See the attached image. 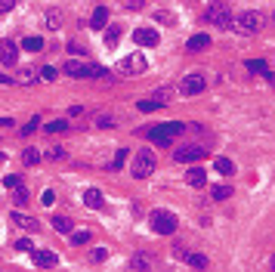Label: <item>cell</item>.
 I'll return each instance as SVG.
<instances>
[{
  "instance_id": "8d00e7d4",
  "label": "cell",
  "mask_w": 275,
  "mask_h": 272,
  "mask_svg": "<svg viewBox=\"0 0 275 272\" xmlns=\"http://www.w3.org/2000/svg\"><path fill=\"white\" fill-rule=\"evenodd\" d=\"M41 77H44V81H56V77H59V71H56L53 65H47V68H41Z\"/></svg>"
},
{
  "instance_id": "3957f363",
  "label": "cell",
  "mask_w": 275,
  "mask_h": 272,
  "mask_svg": "<svg viewBox=\"0 0 275 272\" xmlns=\"http://www.w3.org/2000/svg\"><path fill=\"white\" fill-rule=\"evenodd\" d=\"M148 223H151V232H155V235H173L176 226H179L176 214H170V210H151Z\"/></svg>"
},
{
  "instance_id": "f1b7e54d",
  "label": "cell",
  "mask_w": 275,
  "mask_h": 272,
  "mask_svg": "<svg viewBox=\"0 0 275 272\" xmlns=\"http://www.w3.org/2000/svg\"><path fill=\"white\" fill-rule=\"evenodd\" d=\"M136 108L148 114V111H158V108H161V102H158V99H142V102H136Z\"/></svg>"
},
{
  "instance_id": "4316f807",
  "label": "cell",
  "mask_w": 275,
  "mask_h": 272,
  "mask_svg": "<svg viewBox=\"0 0 275 272\" xmlns=\"http://www.w3.org/2000/svg\"><path fill=\"white\" fill-rule=\"evenodd\" d=\"M248 71H254V74H266L269 65H266L263 59H248Z\"/></svg>"
},
{
  "instance_id": "836d02e7",
  "label": "cell",
  "mask_w": 275,
  "mask_h": 272,
  "mask_svg": "<svg viewBox=\"0 0 275 272\" xmlns=\"http://www.w3.org/2000/svg\"><path fill=\"white\" fill-rule=\"evenodd\" d=\"M47 158H50V161H62V158H65V148H62V145H53V148L47 152Z\"/></svg>"
},
{
  "instance_id": "603a6c76",
  "label": "cell",
  "mask_w": 275,
  "mask_h": 272,
  "mask_svg": "<svg viewBox=\"0 0 275 272\" xmlns=\"http://www.w3.org/2000/svg\"><path fill=\"white\" fill-rule=\"evenodd\" d=\"M22 47H25L28 53H41V50H44V41H41V37H25Z\"/></svg>"
},
{
  "instance_id": "8fae6325",
  "label": "cell",
  "mask_w": 275,
  "mask_h": 272,
  "mask_svg": "<svg viewBox=\"0 0 275 272\" xmlns=\"http://www.w3.org/2000/svg\"><path fill=\"white\" fill-rule=\"evenodd\" d=\"M31 260H34V266H44V269H53V266L59 263V257H56L53 251H34Z\"/></svg>"
},
{
  "instance_id": "ab89813d",
  "label": "cell",
  "mask_w": 275,
  "mask_h": 272,
  "mask_svg": "<svg viewBox=\"0 0 275 272\" xmlns=\"http://www.w3.org/2000/svg\"><path fill=\"white\" fill-rule=\"evenodd\" d=\"M121 4H124L127 10H142V7H145V0H121Z\"/></svg>"
},
{
  "instance_id": "5bb4252c",
  "label": "cell",
  "mask_w": 275,
  "mask_h": 272,
  "mask_svg": "<svg viewBox=\"0 0 275 272\" xmlns=\"http://www.w3.org/2000/svg\"><path fill=\"white\" fill-rule=\"evenodd\" d=\"M84 204H87V207H93V210H99V207L105 204L102 192H99V189H84Z\"/></svg>"
},
{
  "instance_id": "1f68e13d",
  "label": "cell",
  "mask_w": 275,
  "mask_h": 272,
  "mask_svg": "<svg viewBox=\"0 0 275 272\" xmlns=\"http://www.w3.org/2000/svg\"><path fill=\"white\" fill-rule=\"evenodd\" d=\"M96 127H102V130H108V127H114V118H111V114H96Z\"/></svg>"
},
{
  "instance_id": "7402d4cb",
  "label": "cell",
  "mask_w": 275,
  "mask_h": 272,
  "mask_svg": "<svg viewBox=\"0 0 275 272\" xmlns=\"http://www.w3.org/2000/svg\"><path fill=\"white\" fill-rule=\"evenodd\" d=\"M47 28H50V31H59V28H62V16H59V10H47Z\"/></svg>"
},
{
  "instance_id": "5b68a950",
  "label": "cell",
  "mask_w": 275,
  "mask_h": 272,
  "mask_svg": "<svg viewBox=\"0 0 275 272\" xmlns=\"http://www.w3.org/2000/svg\"><path fill=\"white\" fill-rule=\"evenodd\" d=\"M207 22L210 25H217V28H232V10H229V4H213L210 10H207Z\"/></svg>"
},
{
  "instance_id": "ba28073f",
  "label": "cell",
  "mask_w": 275,
  "mask_h": 272,
  "mask_svg": "<svg viewBox=\"0 0 275 272\" xmlns=\"http://www.w3.org/2000/svg\"><path fill=\"white\" fill-rule=\"evenodd\" d=\"M238 25H241L245 31H251V34H254V31H260V28H263V16H260L257 10H248V13H241V16H238Z\"/></svg>"
},
{
  "instance_id": "52a82bcc",
  "label": "cell",
  "mask_w": 275,
  "mask_h": 272,
  "mask_svg": "<svg viewBox=\"0 0 275 272\" xmlns=\"http://www.w3.org/2000/svg\"><path fill=\"white\" fill-rule=\"evenodd\" d=\"M204 155H207V148H201V145H186V148H176L173 152V158L179 164H192V161H201Z\"/></svg>"
},
{
  "instance_id": "44dd1931",
  "label": "cell",
  "mask_w": 275,
  "mask_h": 272,
  "mask_svg": "<svg viewBox=\"0 0 275 272\" xmlns=\"http://www.w3.org/2000/svg\"><path fill=\"white\" fill-rule=\"evenodd\" d=\"M210 198L213 201H226V198H232V189L229 186H210Z\"/></svg>"
},
{
  "instance_id": "d6a6232c",
  "label": "cell",
  "mask_w": 275,
  "mask_h": 272,
  "mask_svg": "<svg viewBox=\"0 0 275 272\" xmlns=\"http://www.w3.org/2000/svg\"><path fill=\"white\" fill-rule=\"evenodd\" d=\"M28 201H31V195H28V189H25V186L19 183V186H16V204H28Z\"/></svg>"
},
{
  "instance_id": "7dc6e473",
  "label": "cell",
  "mask_w": 275,
  "mask_h": 272,
  "mask_svg": "<svg viewBox=\"0 0 275 272\" xmlns=\"http://www.w3.org/2000/svg\"><path fill=\"white\" fill-rule=\"evenodd\" d=\"M145 263H148V260H145V257H133V269H142V266H145Z\"/></svg>"
},
{
  "instance_id": "b9f144b4",
  "label": "cell",
  "mask_w": 275,
  "mask_h": 272,
  "mask_svg": "<svg viewBox=\"0 0 275 272\" xmlns=\"http://www.w3.org/2000/svg\"><path fill=\"white\" fill-rule=\"evenodd\" d=\"M16 251H19V254H28V251H31V241H28V238H19V241H16Z\"/></svg>"
},
{
  "instance_id": "30bf717a",
  "label": "cell",
  "mask_w": 275,
  "mask_h": 272,
  "mask_svg": "<svg viewBox=\"0 0 275 272\" xmlns=\"http://www.w3.org/2000/svg\"><path fill=\"white\" fill-rule=\"evenodd\" d=\"M133 44H139V47H155V44H158V31H155V28H136V31H133Z\"/></svg>"
},
{
  "instance_id": "4fadbf2b",
  "label": "cell",
  "mask_w": 275,
  "mask_h": 272,
  "mask_svg": "<svg viewBox=\"0 0 275 272\" xmlns=\"http://www.w3.org/2000/svg\"><path fill=\"white\" fill-rule=\"evenodd\" d=\"M13 81H16L19 87H31V84L37 81V71L25 65V68H19V71H16V77H13Z\"/></svg>"
},
{
  "instance_id": "8992f818",
  "label": "cell",
  "mask_w": 275,
  "mask_h": 272,
  "mask_svg": "<svg viewBox=\"0 0 275 272\" xmlns=\"http://www.w3.org/2000/svg\"><path fill=\"white\" fill-rule=\"evenodd\" d=\"M204 87H207V77H204L201 71H195V74H186V77H182L179 93H182V96H198Z\"/></svg>"
},
{
  "instance_id": "ffe728a7",
  "label": "cell",
  "mask_w": 275,
  "mask_h": 272,
  "mask_svg": "<svg viewBox=\"0 0 275 272\" xmlns=\"http://www.w3.org/2000/svg\"><path fill=\"white\" fill-rule=\"evenodd\" d=\"M53 229L59 235H71V220L68 217H53Z\"/></svg>"
},
{
  "instance_id": "83f0119b",
  "label": "cell",
  "mask_w": 275,
  "mask_h": 272,
  "mask_svg": "<svg viewBox=\"0 0 275 272\" xmlns=\"http://www.w3.org/2000/svg\"><path fill=\"white\" fill-rule=\"evenodd\" d=\"M186 263H192L195 269H204L207 266V257L204 254H186Z\"/></svg>"
},
{
  "instance_id": "9a60e30c",
  "label": "cell",
  "mask_w": 275,
  "mask_h": 272,
  "mask_svg": "<svg viewBox=\"0 0 275 272\" xmlns=\"http://www.w3.org/2000/svg\"><path fill=\"white\" fill-rule=\"evenodd\" d=\"M62 71H65L68 77H87V62L71 59V62H65V65H62Z\"/></svg>"
},
{
  "instance_id": "d6986e66",
  "label": "cell",
  "mask_w": 275,
  "mask_h": 272,
  "mask_svg": "<svg viewBox=\"0 0 275 272\" xmlns=\"http://www.w3.org/2000/svg\"><path fill=\"white\" fill-rule=\"evenodd\" d=\"M213 170L223 173V176H229V173H235V164L229 158H213Z\"/></svg>"
},
{
  "instance_id": "c3c4849f",
  "label": "cell",
  "mask_w": 275,
  "mask_h": 272,
  "mask_svg": "<svg viewBox=\"0 0 275 272\" xmlns=\"http://www.w3.org/2000/svg\"><path fill=\"white\" fill-rule=\"evenodd\" d=\"M0 127H13V118H0Z\"/></svg>"
},
{
  "instance_id": "f35d334b",
  "label": "cell",
  "mask_w": 275,
  "mask_h": 272,
  "mask_svg": "<svg viewBox=\"0 0 275 272\" xmlns=\"http://www.w3.org/2000/svg\"><path fill=\"white\" fill-rule=\"evenodd\" d=\"M155 99H158V102H161V105H164V102H167V99H170V87H161V90H158V93H155Z\"/></svg>"
},
{
  "instance_id": "277c9868",
  "label": "cell",
  "mask_w": 275,
  "mask_h": 272,
  "mask_svg": "<svg viewBox=\"0 0 275 272\" xmlns=\"http://www.w3.org/2000/svg\"><path fill=\"white\" fill-rule=\"evenodd\" d=\"M114 71L117 74H142L145 71V56L142 53H130V56H124L121 62L114 65Z\"/></svg>"
},
{
  "instance_id": "ee69618b",
  "label": "cell",
  "mask_w": 275,
  "mask_h": 272,
  "mask_svg": "<svg viewBox=\"0 0 275 272\" xmlns=\"http://www.w3.org/2000/svg\"><path fill=\"white\" fill-rule=\"evenodd\" d=\"M41 201H44L47 207H50V204L56 201V195H53V189H47V192H44V195H41Z\"/></svg>"
},
{
  "instance_id": "2e32d148",
  "label": "cell",
  "mask_w": 275,
  "mask_h": 272,
  "mask_svg": "<svg viewBox=\"0 0 275 272\" xmlns=\"http://www.w3.org/2000/svg\"><path fill=\"white\" fill-rule=\"evenodd\" d=\"M13 226H19V229H25V232H37V220H31L28 214H13Z\"/></svg>"
},
{
  "instance_id": "4dcf8cb0",
  "label": "cell",
  "mask_w": 275,
  "mask_h": 272,
  "mask_svg": "<svg viewBox=\"0 0 275 272\" xmlns=\"http://www.w3.org/2000/svg\"><path fill=\"white\" fill-rule=\"evenodd\" d=\"M65 130H68V121H62V118L47 124V133H65Z\"/></svg>"
},
{
  "instance_id": "d590c367",
  "label": "cell",
  "mask_w": 275,
  "mask_h": 272,
  "mask_svg": "<svg viewBox=\"0 0 275 272\" xmlns=\"http://www.w3.org/2000/svg\"><path fill=\"white\" fill-rule=\"evenodd\" d=\"M105 257H108V251H105V248H93V251H90V260H93V263H102Z\"/></svg>"
},
{
  "instance_id": "e575fe53",
  "label": "cell",
  "mask_w": 275,
  "mask_h": 272,
  "mask_svg": "<svg viewBox=\"0 0 275 272\" xmlns=\"http://www.w3.org/2000/svg\"><path fill=\"white\" fill-rule=\"evenodd\" d=\"M105 74H108V71H105L102 65H90V62H87V77H105Z\"/></svg>"
},
{
  "instance_id": "7bdbcfd3",
  "label": "cell",
  "mask_w": 275,
  "mask_h": 272,
  "mask_svg": "<svg viewBox=\"0 0 275 272\" xmlns=\"http://www.w3.org/2000/svg\"><path fill=\"white\" fill-rule=\"evenodd\" d=\"M16 7V0H0V16H4V13H10Z\"/></svg>"
},
{
  "instance_id": "7c38bea8",
  "label": "cell",
  "mask_w": 275,
  "mask_h": 272,
  "mask_svg": "<svg viewBox=\"0 0 275 272\" xmlns=\"http://www.w3.org/2000/svg\"><path fill=\"white\" fill-rule=\"evenodd\" d=\"M207 47H210V34H192L189 44H186L189 53H201V50H207Z\"/></svg>"
},
{
  "instance_id": "f6af8a7d",
  "label": "cell",
  "mask_w": 275,
  "mask_h": 272,
  "mask_svg": "<svg viewBox=\"0 0 275 272\" xmlns=\"http://www.w3.org/2000/svg\"><path fill=\"white\" fill-rule=\"evenodd\" d=\"M19 183H22V179H19V176H16V173H13V176H7V179H4V186H7V189H16V186H19Z\"/></svg>"
},
{
  "instance_id": "d4e9b609",
  "label": "cell",
  "mask_w": 275,
  "mask_h": 272,
  "mask_svg": "<svg viewBox=\"0 0 275 272\" xmlns=\"http://www.w3.org/2000/svg\"><path fill=\"white\" fill-rule=\"evenodd\" d=\"M117 41H121V28L111 25V28L105 31V47H117Z\"/></svg>"
},
{
  "instance_id": "f907efd6",
  "label": "cell",
  "mask_w": 275,
  "mask_h": 272,
  "mask_svg": "<svg viewBox=\"0 0 275 272\" xmlns=\"http://www.w3.org/2000/svg\"><path fill=\"white\" fill-rule=\"evenodd\" d=\"M272 269H275V254H272Z\"/></svg>"
},
{
  "instance_id": "484cf974",
  "label": "cell",
  "mask_w": 275,
  "mask_h": 272,
  "mask_svg": "<svg viewBox=\"0 0 275 272\" xmlns=\"http://www.w3.org/2000/svg\"><path fill=\"white\" fill-rule=\"evenodd\" d=\"M90 238H93V232H90V229H81V232H71V241H74V245H90Z\"/></svg>"
},
{
  "instance_id": "bcb514c9",
  "label": "cell",
  "mask_w": 275,
  "mask_h": 272,
  "mask_svg": "<svg viewBox=\"0 0 275 272\" xmlns=\"http://www.w3.org/2000/svg\"><path fill=\"white\" fill-rule=\"evenodd\" d=\"M173 248H176V251H173V254H176V257H179V260H186V254H189V248H186V245H173Z\"/></svg>"
},
{
  "instance_id": "ac0fdd59",
  "label": "cell",
  "mask_w": 275,
  "mask_h": 272,
  "mask_svg": "<svg viewBox=\"0 0 275 272\" xmlns=\"http://www.w3.org/2000/svg\"><path fill=\"white\" fill-rule=\"evenodd\" d=\"M105 22H108V10H105V7H99V10L90 16V28H96V31H99V28H105Z\"/></svg>"
},
{
  "instance_id": "6da1fadb",
  "label": "cell",
  "mask_w": 275,
  "mask_h": 272,
  "mask_svg": "<svg viewBox=\"0 0 275 272\" xmlns=\"http://www.w3.org/2000/svg\"><path fill=\"white\" fill-rule=\"evenodd\" d=\"M155 167H158V158H155V152H151V148H139V152L133 155L130 173H133L136 179H145V176L155 173Z\"/></svg>"
},
{
  "instance_id": "f546056e",
  "label": "cell",
  "mask_w": 275,
  "mask_h": 272,
  "mask_svg": "<svg viewBox=\"0 0 275 272\" xmlns=\"http://www.w3.org/2000/svg\"><path fill=\"white\" fill-rule=\"evenodd\" d=\"M124 161H127V148H117V155L111 158V170H121V167H124Z\"/></svg>"
},
{
  "instance_id": "74e56055",
  "label": "cell",
  "mask_w": 275,
  "mask_h": 272,
  "mask_svg": "<svg viewBox=\"0 0 275 272\" xmlns=\"http://www.w3.org/2000/svg\"><path fill=\"white\" fill-rule=\"evenodd\" d=\"M155 19H158V22H173V13H167V10H158V13H155Z\"/></svg>"
},
{
  "instance_id": "9c48e42d",
  "label": "cell",
  "mask_w": 275,
  "mask_h": 272,
  "mask_svg": "<svg viewBox=\"0 0 275 272\" xmlns=\"http://www.w3.org/2000/svg\"><path fill=\"white\" fill-rule=\"evenodd\" d=\"M16 59H19V47L10 41V37H4V41H0V62H4V65H16Z\"/></svg>"
},
{
  "instance_id": "cb8c5ba5",
  "label": "cell",
  "mask_w": 275,
  "mask_h": 272,
  "mask_svg": "<svg viewBox=\"0 0 275 272\" xmlns=\"http://www.w3.org/2000/svg\"><path fill=\"white\" fill-rule=\"evenodd\" d=\"M41 158H44V155H41V152H37V148H25V152H22V161H25L28 167H34V164H37V161H41Z\"/></svg>"
},
{
  "instance_id": "60d3db41",
  "label": "cell",
  "mask_w": 275,
  "mask_h": 272,
  "mask_svg": "<svg viewBox=\"0 0 275 272\" xmlns=\"http://www.w3.org/2000/svg\"><path fill=\"white\" fill-rule=\"evenodd\" d=\"M37 124H41V121H37V118H31V121H28V124L22 127V136H28V133H34V130H37Z\"/></svg>"
},
{
  "instance_id": "681fc988",
  "label": "cell",
  "mask_w": 275,
  "mask_h": 272,
  "mask_svg": "<svg viewBox=\"0 0 275 272\" xmlns=\"http://www.w3.org/2000/svg\"><path fill=\"white\" fill-rule=\"evenodd\" d=\"M0 84H13V77H7V74H0Z\"/></svg>"
},
{
  "instance_id": "e0dca14e",
  "label": "cell",
  "mask_w": 275,
  "mask_h": 272,
  "mask_svg": "<svg viewBox=\"0 0 275 272\" xmlns=\"http://www.w3.org/2000/svg\"><path fill=\"white\" fill-rule=\"evenodd\" d=\"M186 179H189V186H195V189H201V186L207 183V170H204V167H192Z\"/></svg>"
},
{
  "instance_id": "7a4b0ae2",
  "label": "cell",
  "mask_w": 275,
  "mask_h": 272,
  "mask_svg": "<svg viewBox=\"0 0 275 272\" xmlns=\"http://www.w3.org/2000/svg\"><path fill=\"white\" fill-rule=\"evenodd\" d=\"M182 130H186V124H182V121H167V124L151 127V130H148V139H151L155 145H170V142H173Z\"/></svg>"
}]
</instances>
